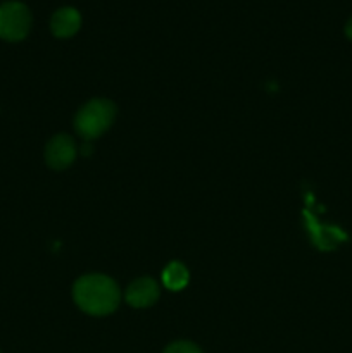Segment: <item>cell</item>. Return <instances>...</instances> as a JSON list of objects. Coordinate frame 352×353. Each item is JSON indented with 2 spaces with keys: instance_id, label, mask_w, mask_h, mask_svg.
<instances>
[{
  "instance_id": "cell-1",
  "label": "cell",
  "mask_w": 352,
  "mask_h": 353,
  "mask_svg": "<svg viewBox=\"0 0 352 353\" xmlns=\"http://www.w3.org/2000/svg\"><path fill=\"white\" fill-rule=\"evenodd\" d=\"M75 302L90 316H107L119 303V288L110 278L102 274H86L75 283Z\"/></svg>"
},
{
  "instance_id": "cell-2",
  "label": "cell",
  "mask_w": 352,
  "mask_h": 353,
  "mask_svg": "<svg viewBox=\"0 0 352 353\" xmlns=\"http://www.w3.org/2000/svg\"><path fill=\"white\" fill-rule=\"evenodd\" d=\"M116 117V107L109 100H92L79 109L75 117V128L83 138L93 140L107 131Z\"/></svg>"
},
{
  "instance_id": "cell-3",
  "label": "cell",
  "mask_w": 352,
  "mask_h": 353,
  "mask_svg": "<svg viewBox=\"0 0 352 353\" xmlns=\"http://www.w3.org/2000/svg\"><path fill=\"white\" fill-rule=\"evenodd\" d=\"M31 28V12L24 3L10 0L0 6V38L19 41L26 38Z\"/></svg>"
},
{
  "instance_id": "cell-4",
  "label": "cell",
  "mask_w": 352,
  "mask_h": 353,
  "mask_svg": "<svg viewBox=\"0 0 352 353\" xmlns=\"http://www.w3.org/2000/svg\"><path fill=\"white\" fill-rule=\"evenodd\" d=\"M76 159V143L68 134H57L45 147V162L48 168L61 169L69 168Z\"/></svg>"
},
{
  "instance_id": "cell-5",
  "label": "cell",
  "mask_w": 352,
  "mask_h": 353,
  "mask_svg": "<svg viewBox=\"0 0 352 353\" xmlns=\"http://www.w3.org/2000/svg\"><path fill=\"white\" fill-rule=\"evenodd\" d=\"M159 286L154 279L140 278L131 283L126 290V302L135 309L150 307L157 300Z\"/></svg>"
},
{
  "instance_id": "cell-6",
  "label": "cell",
  "mask_w": 352,
  "mask_h": 353,
  "mask_svg": "<svg viewBox=\"0 0 352 353\" xmlns=\"http://www.w3.org/2000/svg\"><path fill=\"white\" fill-rule=\"evenodd\" d=\"M81 26V16L75 7H61L50 17V30L57 38H69Z\"/></svg>"
},
{
  "instance_id": "cell-7",
  "label": "cell",
  "mask_w": 352,
  "mask_h": 353,
  "mask_svg": "<svg viewBox=\"0 0 352 353\" xmlns=\"http://www.w3.org/2000/svg\"><path fill=\"white\" fill-rule=\"evenodd\" d=\"M162 283L168 290L171 292H178V290H183L188 283V271L183 264L179 262H171L168 268L162 272Z\"/></svg>"
},
{
  "instance_id": "cell-8",
  "label": "cell",
  "mask_w": 352,
  "mask_h": 353,
  "mask_svg": "<svg viewBox=\"0 0 352 353\" xmlns=\"http://www.w3.org/2000/svg\"><path fill=\"white\" fill-rule=\"evenodd\" d=\"M164 353H202L199 347H195L190 341H176V343H171L168 348H166Z\"/></svg>"
},
{
  "instance_id": "cell-9",
  "label": "cell",
  "mask_w": 352,
  "mask_h": 353,
  "mask_svg": "<svg viewBox=\"0 0 352 353\" xmlns=\"http://www.w3.org/2000/svg\"><path fill=\"white\" fill-rule=\"evenodd\" d=\"M345 34H347L349 40H352V17L347 21V24H345Z\"/></svg>"
}]
</instances>
